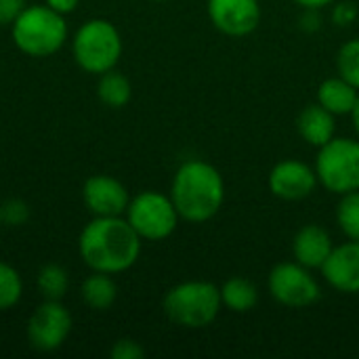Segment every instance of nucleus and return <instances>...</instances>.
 <instances>
[{"label":"nucleus","mask_w":359,"mask_h":359,"mask_svg":"<svg viewBox=\"0 0 359 359\" xmlns=\"http://www.w3.org/2000/svg\"><path fill=\"white\" fill-rule=\"evenodd\" d=\"M221 307V290L215 284L202 280H189L172 286L162 301L166 318L172 324L189 330L210 326L217 320Z\"/></svg>","instance_id":"4"},{"label":"nucleus","mask_w":359,"mask_h":359,"mask_svg":"<svg viewBox=\"0 0 359 359\" xmlns=\"http://www.w3.org/2000/svg\"><path fill=\"white\" fill-rule=\"evenodd\" d=\"M170 200L181 219L189 223H206L225 202V181L212 164L204 160H187L172 177Z\"/></svg>","instance_id":"2"},{"label":"nucleus","mask_w":359,"mask_h":359,"mask_svg":"<svg viewBox=\"0 0 359 359\" xmlns=\"http://www.w3.org/2000/svg\"><path fill=\"white\" fill-rule=\"evenodd\" d=\"M141 238L126 217H93L78 238V252L90 271L118 276L141 257Z\"/></svg>","instance_id":"1"},{"label":"nucleus","mask_w":359,"mask_h":359,"mask_svg":"<svg viewBox=\"0 0 359 359\" xmlns=\"http://www.w3.org/2000/svg\"><path fill=\"white\" fill-rule=\"evenodd\" d=\"M122 50L124 44L118 27L101 17L84 21L72 38V57L86 74L101 76L116 69Z\"/></svg>","instance_id":"5"},{"label":"nucleus","mask_w":359,"mask_h":359,"mask_svg":"<svg viewBox=\"0 0 359 359\" xmlns=\"http://www.w3.org/2000/svg\"><path fill=\"white\" fill-rule=\"evenodd\" d=\"M318 181L332 194H349L359 189V139L334 137L320 147L316 158Z\"/></svg>","instance_id":"6"},{"label":"nucleus","mask_w":359,"mask_h":359,"mask_svg":"<svg viewBox=\"0 0 359 359\" xmlns=\"http://www.w3.org/2000/svg\"><path fill=\"white\" fill-rule=\"evenodd\" d=\"M151 2H168V0H151Z\"/></svg>","instance_id":"33"},{"label":"nucleus","mask_w":359,"mask_h":359,"mask_svg":"<svg viewBox=\"0 0 359 359\" xmlns=\"http://www.w3.org/2000/svg\"><path fill=\"white\" fill-rule=\"evenodd\" d=\"M46 6H50L53 11L61 13V15H69L78 8L80 0H44Z\"/></svg>","instance_id":"29"},{"label":"nucleus","mask_w":359,"mask_h":359,"mask_svg":"<svg viewBox=\"0 0 359 359\" xmlns=\"http://www.w3.org/2000/svg\"><path fill=\"white\" fill-rule=\"evenodd\" d=\"M359 99V90L345 78H328L318 88V103L334 116H351Z\"/></svg>","instance_id":"16"},{"label":"nucleus","mask_w":359,"mask_h":359,"mask_svg":"<svg viewBox=\"0 0 359 359\" xmlns=\"http://www.w3.org/2000/svg\"><path fill=\"white\" fill-rule=\"evenodd\" d=\"M36 286H38V292L42 294V299H48V301H61V299L67 294V288H69V276H67V271H65L61 265H57V263H48V265H44V267L38 271Z\"/></svg>","instance_id":"20"},{"label":"nucleus","mask_w":359,"mask_h":359,"mask_svg":"<svg viewBox=\"0 0 359 359\" xmlns=\"http://www.w3.org/2000/svg\"><path fill=\"white\" fill-rule=\"evenodd\" d=\"M337 223L349 240H359V189L341 196L337 206Z\"/></svg>","instance_id":"22"},{"label":"nucleus","mask_w":359,"mask_h":359,"mask_svg":"<svg viewBox=\"0 0 359 359\" xmlns=\"http://www.w3.org/2000/svg\"><path fill=\"white\" fill-rule=\"evenodd\" d=\"M11 36L15 46L36 59L57 55L67 40L65 15L53 11L46 4L25 6L11 23Z\"/></svg>","instance_id":"3"},{"label":"nucleus","mask_w":359,"mask_h":359,"mask_svg":"<svg viewBox=\"0 0 359 359\" xmlns=\"http://www.w3.org/2000/svg\"><path fill=\"white\" fill-rule=\"evenodd\" d=\"M25 6V0H0V25H11Z\"/></svg>","instance_id":"27"},{"label":"nucleus","mask_w":359,"mask_h":359,"mask_svg":"<svg viewBox=\"0 0 359 359\" xmlns=\"http://www.w3.org/2000/svg\"><path fill=\"white\" fill-rule=\"evenodd\" d=\"M318 175L316 168H311L309 164L301 162V160H282L278 162L267 179L269 191L280 198V200H288V202H297V200H305L309 198L316 187H318Z\"/></svg>","instance_id":"11"},{"label":"nucleus","mask_w":359,"mask_h":359,"mask_svg":"<svg viewBox=\"0 0 359 359\" xmlns=\"http://www.w3.org/2000/svg\"><path fill=\"white\" fill-rule=\"evenodd\" d=\"M332 248L334 246H332L330 233L320 225L301 227L294 236V242H292L294 261L307 269H322V265L330 257Z\"/></svg>","instance_id":"14"},{"label":"nucleus","mask_w":359,"mask_h":359,"mask_svg":"<svg viewBox=\"0 0 359 359\" xmlns=\"http://www.w3.org/2000/svg\"><path fill=\"white\" fill-rule=\"evenodd\" d=\"M219 290L223 305L233 313H248L259 303V290L246 278H229Z\"/></svg>","instance_id":"18"},{"label":"nucleus","mask_w":359,"mask_h":359,"mask_svg":"<svg viewBox=\"0 0 359 359\" xmlns=\"http://www.w3.org/2000/svg\"><path fill=\"white\" fill-rule=\"evenodd\" d=\"M297 128L303 141L320 149L322 145L334 139V130H337L334 114H330L320 103H309L301 109L297 118Z\"/></svg>","instance_id":"15"},{"label":"nucleus","mask_w":359,"mask_h":359,"mask_svg":"<svg viewBox=\"0 0 359 359\" xmlns=\"http://www.w3.org/2000/svg\"><path fill=\"white\" fill-rule=\"evenodd\" d=\"M74 328L69 309L61 301L44 299L27 320L25 334L36 351L53 353L65 345Z\"/></svg>","instance_id":"9"},{"label":"nucleus","mask_w":359,"mask_h":359,"mask_svg":"<svg viewBox=\"0 0 359 359\" xmlns=\"http://www.w3.org/2000/svg\"><path fill=\"white\" fill-rule=\"evenodd\" d=\"M208 17L225 36L242 38L259 27L261 6L259 0H208Z\"/></svg>","instance_id":"12"},{"label":"nucleus","mask_w":359,"mask_h":359,"mask_svg":"<svg viewBox=\"0 0 359 359\" xmlns=\"http://www.w3.org/2000/svg\"><path fill=\"white\" fill-rule=\"evenodd\" d=\"M269 294L284 307L303 309L320 301L322 288L307 267L301 263H280L267 278Z\"/></svg>","instance_id":"8"},{"label":"nucleus","mask_w":359,"mask_h":359,"mask_svg":"<svg viewBox=\"0 0 359 359\" xmlns=\"http://www.w3.org/2000/svg\"><path fill=\"white\" fill-rule=\"evenodd\" d=\"M109 355H111V359H143L145 358V349L133 339H120L114 343Z\"/></svg>","instance_id":"26"},{"label":"nucleus","mask_w":359,"mask_h":359,"mask_svg":"<svg viewBox=\"0 0 359 359\" xmlns=\"http://www.w3.org/2000/svg\"><path fill=\"white\" fill-rule=\"evenodd\" d=\"M97 97L103 105H107L111 109H120V107L128 105V101L133 99V84L124 74L109 69L99 76Z\"/></svg>","instance_id":"19"},{"label":"nucleus","mask_w":359,"mask_h":359,"mask_svg":"<svg viewBox=\"0 0 359 359\" xmlns=\"http://www.w3.org/2000/svg\"><path fill=\"white\" fill-rule=\"evenodd\" d=\"M324 280L339 292H359V240H349L334 246L326 263L322 265Z\"/></svg>","instance_id":"13"},{"label":"nucleus","mask_w":359,"mask_h":359,"mask_svg":"<svg viewBox=\"0 0 359 359\" xmlns=\"http://www.w3.org/2000/svg\"><path fill=\"white\" fill-rule=\"evenodd\" d=\"M82 202L93 217H124L130 194L116 177L93 175L82 185Z\"/></svg>","instance_id":"10"},{"label":"nucleus","mask_w":359,"mask_h":359,"mask_svg":"<svg viewBox=\"0 0 359 359\" xmlns=\"http://www.w3.org/2000/svg\"><path fill=\"white\" fill-rule=\"evenodd\" d=\"M82 303L93 311H107L118 299V286L109 273L93 271L80 288Z\"/></svg>","instance_id":"17"},{"label":"nucleus","mask_w":359,"mask_h":359,"mask_svg":"<svg viewBox=\"0 0 359 359\" xmlns=\"http://www.w3.org/2000/svg\"><path fill=\"white\" fill-rule=\"evenodd\" d=\"M351 118H353V128H355V133H358L359 137V99L358 103H355V107H353V111H351Z\"/></svg>","instance_id":"31"},{"label":"nucleus","mask_w":359,"mask_h":359,"mask_svg":"<svg viewBox=\"0 0 359 359\" xmlns=\"http://www.w3.org/2000/svg\"><path fill=\"white\" fill-rule=\"evenodd\" d=\"M320 8H305V13L301 15V27L305 32H316L320 27Z\"/></svg>","instance_id":"28"},{"label":"nucleus","mask_w":359,"mask_h":359,"mask_svg":"<svg viewBox=\"0 0 359 359\" xmlns=\"http://www.w3.org/2000/svg\"><path fill=\"white\" fill-rule=\"evenodd\" d=\"M23 297V280L19 276V271L0 261V311H8L15 305H19Z\"/></svg>","instance_id":"21"},{"label":"nucleus","mask_w":359,"mask_h":359,"mask_svg":"<svg viewBox=\"0 0 359 359\" xmlns=\"http://www.w3.org/2000/svg\"><path fill=\"white\" fill-rule=\"evenodd\" d=\"M4 223H2V204H0V227H2Z\"/></svg>","instance_id":"32"},{"label":"nucleus","mask_w":359,"mask_h":359,"mask_svg":"<svg viewBox=\"0 0 359 359\" xmlns=\"http://www.w3.org/2000/svg\"><path fill=\"white\" fill-rule=\"evenodd\" d=\"M337 69L341 78H345L359 90V38H353L341 46L337 57Z\"/></svg>","instance_id":"23"},{"label":"nucleus","mask_w":359,"mask_h":359,"mask_svg":"<svg viewBox=\"0 0 359 359\" xmlns=\"http://www.w3.org/2000/svg\"><path fill=\"white\" fill-rule=\"evenodd\" d=\"M124 217L137 231V236L147 242H162L170 238L181 219L170 196L154 189L141 191L130 198Z\"/></svg>","instance_id":"7"},{"label":"nucleus","mask_w":359,"mask_h":359,"mask_svg":"<svg viewBox=\"0 0 359 359\" xmlns=\"http://www.w3.org/2000/svg\"><path fill=\"white\" fill-rule=\"evenodd\" d=\"M358 15L359 11L355 2H351V0H337L334 2V8H332V21H334V25L347 27V25H351L358 19Z\"/></svg>","instance_id":"25"},{"label":"nucleus","mask_w":359,"mask_h":359,"mask_svg":"<svg viewBox=\"0 0 359 359\" xmlns=\"http://www.w3.org/2000/svg\"><path fill=\"white\" fill-rule=\"evenodd\" d=\"M29 219V206L23 200H8L2 204V223L21 227Z\"/></svg>","instance_id":"24"},{"label":"nucleus","mask_w":359,"mask_h":359,"mask_svg":"<svg viewBox=\"0 0 359 359\" xmlns=\"http://www.w3.org/2000/svg\"><path fill=\"white\" fill-rule=\"evenodd\" d=\"M297 4H301L303 8H322L328 4H334L337 0H294Z\"/></svg>","instance_id":"30"}]
</instances>
